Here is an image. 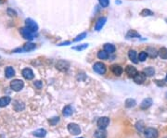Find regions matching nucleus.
I'll use <instances>...</instances> for the list:
<instances>
[{
  "label": "nucleus",
  "instance_id": "f704fd0d",
  "mask_svg": "<svg viewBox=\"0 0 167 138\" xmlns=\"http://www.w3.org/2000/svg\"><path fill=\"white\" fill-rule=\"evenodd\" d=\"M60 121V118L59 117H54V118L50 119L49 120V123L51 124V125H56L58 122Z\"/></svg>",
  "mask_w": 167,
  "mask_h": 138
},
{
  "label": "nucleus",
  "instance_id": "c85d7f7f",
  "mask_svg": "<svg viewBox=\"0 0 167 138\" xmlns=\"http://www.w3.org/2000/svg\"><path fill=\"white\" fill-rule=\"evenodd\" d=\"M137 104V102L135 99H132V98H128L125 100V107L126 108H133L135 107Z\"/></svg>",
  "mask_w": 167,
  "mask_h": 138
},
{
  "label": "nucleus",
  "instance_id": "ddd939ff",
  "mask_svg": "<svg viewBox=\"0 0 167 138\" xmlns=\"http://www.w3.org/2000/svg\"><path fill=\"white\" fill-rule=\"evenodd\" d=\"M125 72H126V74L128 75L129 77H134L135 75L137 73V69L133 66L131 65H128L126 68H125Z\"/></svg>",
  "mask_w": 167,
  "mask_h": 138
},
{
  "label": "nucleus",
  "instance_id": "e433bc0d",
  "mask_svg": "<svg viewBox=\"0 0 167 138\" xmlns=\"http://www.w3.org/2000/svg\"><path fill=\"white\" fill-rule=\"evenodd\" d=\"M7 12H8V15H9L10 17H16L17 16V12L15 10H13L12 9H8Z\"/></svg>",
  "mask_w": 167,
  "mask_h": 138
},
{
  "label": "nucleus",
  "instance_id": "72a5a7b5",
  "mask_svg": "<svg viewBox=\"0 0 167 138\" xmlns=\"http://www.w3.org/2000/svg\"><path fill=\"white\" fill-rule=\"evenodd\" d=\"M86 47H88V44H84L82 46H74L73 47L74 50H78V51H81V50H84L86 49Z\"/></svg>",
  "mask_w": 167,
  "mask_h": 138
},
{
  "label": "nucleus",
  "instance_id": "6ab92c4d",
  "mask_svg": "<svg viewBox=\"0 0 167 138\" xmlns=\"http://www.w3.org/2000/svg\"><path fill=\"white\" fill-rule=\"evenodd\" d=\"M11 102V98L9 96H3L0 98V108L7 107Z\"/></svg>",
  "mask_w": 167,
  "mask_h": 138
},
{
  "label": "nucleus",
  "instance_id": "aec40b11",
  "mask_svg": "<svg viewBox=\"0 0 167 138\" xmlns=\"http://www.w3.org/2000/svg\"><path fill=\"white\" fill-rule=\"evenodd\" d=\"M5 75L7 78H11L13 77L14 75H15V70L12 68V67H7L6 70H5Z\"/></svg>",
  "mask_w": 167,
  "mask_h": 138
},
{
  "label": "nucleus",
  "instance_id": "58836bf2",
  "mask_svg": "<svg viewBox=\"0 0 167 138\" xmlns=\"http://www.w3.org/2000/svg\"><path fill=\"white\" fill-rule=\"evenodd\" d=\"M165 81L167 82V74H166V77H165Z\"/></svg>",
  "mask_w": 167,
  "mask_h": 138
},
{
  "label": "nucleus",
  "instance_id": "20e7f679",
  "mask_svg": "<svg viewBox=\"0 0 167 138\" xmlns=\"http://www.w3.org/2000/svg\"><path fill=\"white\" fill-rule=\"evenodd\" d=\"M68 131L70 132V134L73 135H78L81 134V128L76 123H70L68 125Z\"/></svg>",
  "mask_w": 167,
  "mask_h": 138
},
{
  "label": "nucleus",
  "instance_id": "a878e982",
  "mask_svg": "<svg viewBox=\"0 0 167 138\" xmlns=\"http://www.w3.org/2000/svg\"><path fill=\"white\" fill-rule=\"evenodd\" d=\"M73 112V108L71 106H66L64 108H63V115L65 117H69V116H71Z\"/></svg>",
  "mask_w": 167,
  "mask_h": 138
},
{
  "label": "nucleus",
  "instance_id": "c756f323",
  "mask_svg": "<svg viewBox=\"0 0 167 138\" xmlns=\"http://www.w3.org/2000/svg\"><path fill=\"white\" fill-rule=\"evenodd\" d=\"M140 15L142 17H147V16H153L154 15V13H153L151 10L148 9H144L141 12H140Z\"/></svg>",
  "mask_w": 167,
  "mask_h": 138
},
{
  "label": "nucleus",
  "instance_id": "423d86ee",
  "mask_svg": "<svg viewBox=\"0 0 167 138\" xmlns=\"http://www.w3.org/2000/svg\"><path fill=\"white\" fill-rule=\"evenodd\" d=\"M144 134L146 138H158L159 136L158 131L154 128H147L144 131Z\"/></svg>",
  "mask_w": 167,
  "mask_h": 138
},
{
  "label": "nucleus",
  "instance_id": "c9c22d12",
  "mask_svg": "<svg viewBox=\"0 0 167 138\" xmlns=\"http://www.w3.org/2000/svg\"><path fill=\"white\" fill-rule=\"evenodd\" d=\"M99 4L102 8H107V7L109 6V3H110L109 0H99Z\"/></svg>",
  "mask_w": 167,
  "mask_h": 138
},
{
  "label": "nucleus",
  "instance_id": "4c0bfd02",
  "mask_svg": "<svg viewBox=\"0 0 167 138\" xmlns=\"http://www.w3.org/2000/svg\"><path fill=\"white\" fill-rule=\"evenodd\" d=\"M34 86H36L37 89H41L42 86H43V84H42V82L41 81H36V82H34Z\"/></svg>",
  "mask_w": 167,
  "mask_h": 138
},
{
  "label": "nucleus",
  "instance_id": "b1692460",
  "mask_svg": "<svg viewBox=\"0 0 167 138\" xmlns=\"http://www.w3.org/2000/svg\"><path fill=\"white\" fill-rule=\"evenodd\" d=\"M159 56L162 59H167V48L166 47H162L161 49L158 51Z\"/></svg>",
  "mask_w": 167,
  "mask_h": 138
},
{
  "label": "nucleus",
  "instance_id": "a211bd4d",
  "mask_svg": "<svg viewBox=\"0 0 167 138\" xmlns=\"http://www.w3.org/2000/svg\"><path fill=\"white\" fill-rule=\"evenodd\" d=\"M128 57H129V59H130V60L132 61V62H134V63H138V58H137V52L135 51V50H129V52H128Z\"/></svg>",
  "mask_w": 167,
  "mask_h": 138
},
{
  "label": "nucleus",
  "instance_id": "2eb2a0df",
  "mask_svg": "<svg viewBox=\"0 0 167 138\" xmlns=\"http://www.w3.org/2000/svg\"><path fill=\"white\" fill-rule=\"evenodd\" d=\"M94 136L96 138H106L107 137V132L105 131V129H99L97 130L95 134H94Z\"/></svg>",
  "mask_w": 167,
  "mask_h": 138
},
{
  "label": "nucleus",
  "instance_id": "6e6552de",
  "mask_svg": "<svg viewBox=\"0 0 167 138\" xmlns=\"http://www.w3.org/2000/svg\"><path fill=\"white\" fill-rule=\"evenodd\" d=\"M70 67V63L66 60H59L57 62V64H56V68L58 69L59 71L60 72H67L68 69Z\"/></svg>",
  "mask_w": 167,
  "mask_h": 138
},
{
  "label": "nucleus",
  "instance_id": "9d476101",
  "mask_svg": "<svg viewBox=\"0 0 167 138\" xmlns=\"http://www.w3.org/2000/svg\"><path fill=\"white\" fill-rule=\"evenodd\" d=\"M22 74L24 79L26 80H33V77H34V74H33V72L29 68H25L23 70L22 72Z\"/></svg>",
  "mask_w": 167,
  "mask_h": 138
},
{
  "label": "nucleus",
  "instance_id": "393cba45",
  "mask_svg": "<svg viewBox=\"0 0 167 138\" xmlns=\"http://www.w3.org/2000/svg\"><path fill=\"white\" fill-rule=\"evenodd\" d=\"M144 72H145L146 75H147V76L151 77V76H153V75L155 74V70H154V68H152V67H148V68H146L144 70Z\"/></svg>",
  "mask_w": 167,
  "mask_h": 138
},
{
  "label": "nucleus",
  "instance_id": "4468645a",
  "mask_svg": "<svg viewBox=\"0 0 167 138\" xmlns=\"http://www.w3.org/2000/svg\"><path fill=\"white\" fill-rule=\"evenodd\" d=\"M110 70L111 72H113V73L114 75H116V76H120V75L123 73V68L119 65H113L110 68Z\"/></svg>",
  "mask_w": 167,
  "mask_h": 138
},
{
  "label": "nucleus",
  "instance_id": "39448f33",
  "mask_svg": "<svg viewBox=\"0 0 167 138\" xmlns=\"http://www.w3.org/2000/svg\"><path fill=\"white\" fill-rule=\"evenodd\" d=\"M93 69L97 73H99L100 75L105 74L106 72V66L104 63H102V62H97V63H95L93 66Z\"/></svg>",
  "mask_w": 167,
  "mask_h": 138
},
{
  "label": "nucleus",
  "instance_id": "a19ab883",
  "mask_svg": "<svg viewBox=\"0 0 167 138\" xmlns=\"http://www.w3.org/2000/svg\"><path fill=\"white\" fill-rule=\"evenodd\" d=\"M79 138H83V137H79Z\"/></svg>",
  "mask_w": 167,
  "mask_h": 138
},
{
  "label": "nucleus",
  "instance_id": "f3484780",
  "mask_svg": "<svg viewBox=\"0 0 167 138\" xmlns=\"http://www.w3.org/2000/svg\"><path fill=\"white\" fill-rule=\"evenodd\" d=\"M147 54H148V56L149 57H150L151 59H154V58H156L158 55H159V53H158V51L155 49L154 47H148L147 48Z\"/></svg>",
  "mask_w": 167,
  "mask_h": 138
},
{
  "label": "nucleus",
  "instance_id": "2f4dec72",
  "mask_svg": "<svg viewBox=\"0 0 167 138\" xmlns=\"http://www.w3.org/2000/svg\"><path fill=\"white\" fill-rule=\"evenodd\" d=\"M145 125H144V122L143 121H138V122H137V124H136V128H137V130L138 131V132H143V131H145L144 130V127Z\"/></svg>",
  "mask_w": 167,
  "mask_h": 138
},
{
  "label": "nucleus",
  "instance_id": "f257e3e1",
  "mask_svg": "<svg viewBox=\"0 0 167 138\" xmlns=\"http://www.w3.org/2000/svg\"><path fill=\"white\" fill-rule=\"evenodd\" d=\"M20 34L23 35V37L26 40H29V41H32L33 38H34V35H33V32H32L30 29H28L27 27H23V28L20 29Z\"/></svg>",
  "mask_w": 167,
  "mask_h": 138
},
{
  "label": "nucleus",
  "instance_id": "7ed1b4c3",
  "mask_svg": "<svg viewBox=\"0 0 167 138\" xmlns=\"http://www.w3.org/2000/svg\"><path fill=\"white\" fill-rule=\"evenodd\" d=\"M25 25L28 29H30L32 32L33 33H36L38 31V25L37 23L34 22L33 20L32 19H26L25 20Z\"/></svg>",
  "mask_w": 167,
  "mask_h": 138
},
{
  "label": "nucleus",
  "instance_id": "0eeeda50",
  "mask_svg": "<svg viewBox=\"0 0 167 138\" xmlns=\"http://www.w3.org/2000/svg\"><path fill=\"white\" fill-rule=\"evenodd\" d=\"M134 78V82H136V84L137 85H141L143 84V82L146 81V78H147V75L145 74L144 72H137V73L135 75V76L133 77Z\"/></svg>",
  "mask_w": 167,
  "mask_h": 138
},
{
  "label": "nucleus",
  "instance_id": "dca6fc26",
  "mask_svg": "<svg viewBox=\"0 0 167 138\" xmlns=\"http://www.w3.org/2000/svg\"><path fill=\"white\" fill-rule=\"evenodd\" d=\"M152 105V99L148 98H145L142 102H141V104H140V108L142 109H147L149 108L150 106Z\"/></svg>",
  "mask_w": 167,
  "mask_h": 138
},
{
  "label": "nucleus",
  "instance_id": "4be33fe9",
  "mask_svg": "<svg viewBox=\"0 0 167 138\" xmlns=\"http://www.w3.org/2000/svg\"><path fill=\"white\" fill-rule=\"evenodd\" d=\"M33 134L34 136L39 137V138H43L46 135V131L45 129H38L36 131H34Z\"/></svg>",
  "mask_w": 167,
  "mask_h": 138
},
{
  "label": "nucleus",
  "instance_id": "473e14b6",
  "mask_svg": "<svg viewBox=\"0 0 167 138\" xmlns=\"http://www.w3.org/2000/svg\"><path fill=\"white\" fill-rule=\"evenodd\" d=\"M86 36V33H81V34H79V35L76 36V38H74L73 41H74V42H79V41L85 39Z\"/></svg>",
  "mask_w": 167,
  "mask_h": 138
},
{
  "label": "nucleus",
  "instance_id": "9b49d317",
  "mask_svg": "<svg viewBox=\"0 0 167 138\" xmlns=\"http://www.w3.org/2000/svg\"><path fill=\"white\" fill-rule=\"evenodd\" d=\"M107 22V18L105 17H103V18H99V20H97V22H96V25H95V30L96 31H100L102 28H103V26L105 25Z\"/></svg>",
  "mask_w": 167,
  "mask_h": 138
},
{
  "label": "nucleus",
  "instance_id": "bb28decb",
  "mask_svg": "<svg viewBox=\"0 0 167 138\" xmlns=\"http://www.w3.org/2000/svg\"><path fill=\"white\" fill-rule=\"evenodd\" d=\"M14 109L16 110V111H20V110L24 109V104L20 101H15V104H14Z\"/></svg>",
  "mask_w": 167,
  "mask_h": 138
},
{
  "label": "nucleus",
  "instance_id": "f8f14e48",
  "mask_svg": "<svg viewBox=\"0 0 167 138\" xmlns=\"http://www.w3.org/2000/svg\"><path fill=\"white\" fill-rule=\"evenodd\" d=\"M36 44L33 43H26L23 48H20V49H19L20 51H24V52H30V51H33V49H36Z\"/></svg>",
  "mask_w": 167,
  "mask_h": 138
},
{
  "label": "nucleus",
  "instance_id": "7c9ffc66",
  "mask_svg": "<svg viewBox=\"0 0 167 138\" xmlns=\"http://www.w3.org/2000/svg\"><path fill=\"white\" fill-rule=\"evenodd\" d=\"M137 58H138V60H139V61L143 62V61H145L146 59H147L148 54H147V52H146V51H141L140 53H139V55H138Z\"/></svg>",
  "mask_w": 167,
  "mask_h": 138
},
{
  "label": "nucleus",
  "instance_id": "ea45409f",
  "mask_svg": "<svg viewBox=\"0 0 167 138\" xmlns=\"http://www.w3.org/2000/svg\"><path fill=\"white\" fill-rule=\"evenodd\" d=\"M165 95H166V98H167V93H166V94H165Z\"/></svg>",
  "mask_w": 167,
  "mask_h": 138
},
{
  "label": "nucleus",
  "instance_id": "cd10ccee",
  "mask_svg": "<svg viewBox=\"0 0 167 138\" xmlns=\"http://www.w3.org/2000/svg\"><path fill=\"white\" fill-rule=\"evenodd\" d=\"M97 58L99 59H107L109 58V53L105 50H100L97 53Z\"/></svg>",
  "mask_w": 167,
  "mask_h": 138
},
{
  "label": "nucleus",
  "instance_id": "5701e85b",
  "mask_svg": "<svg viewBox=\"0 0 167 138\" xmlns=\"http://www.w3.org/2000/svg\"><path fill=\"white\" fill-rule=\"evenodd\" d=\"M126 37L127 38H139L140 37V34L135 30H129L126 33Z\"/></svg>",
  "mask_w": 167,
  "mask_h": 138
},
{
  "label": "nucleus",
  "instance_id": "f03ea898",
  "mask_svg": "<svg viewBox=\"0 0 167 138\" xmlns=\"http://www.w3.org/2000/svg\"><path fill=\"white\" fill-rule=\"evenodd\" d=\"M23 86H24V82L22 80H19V79L13 80L10 82V88L12 89L13 91H15V92L20 91L23 88Z\"/></svg>",
  "mask_w": 167,
  "mask_h": 138
},
{
  "label": "nucleus",
  "instance_id": "412c9836",
  "mask_svg": "<svg viewBox=\"0 0 167 138\" xmlns=\"http://www.w3.org/2000/svg\"><path fill=\"white\" fill-rule=\"evenodd\" d=\"M115 46L113 44H105L104 45V50L108 52L109 54H113L115 52Z\"/></svg>",
  "mask_w": 167,
  "mask_h": 138
},
{
  "label": "nucleus",
  "instance_id": "1a4fd4ad",
  "mask_svg": "<svg viewBox=\"0 0 167 138\" xmlns=\"http://www.w3.org/2000/svg\"><path fill=\"white\" fill-rule=\"evenodd\" d=\"M110 124V119L108 117H101L97 121V125L100 129H106Z\"/></svg>",
  "mask_w": 167,
  "mask_h": 138
}]
</instances>
